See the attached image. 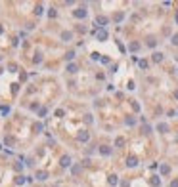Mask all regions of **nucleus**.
I'll use <instances>...</instances> for the list:
<instances>
[{
	"instance_id": "9",
	"label": "nucleus",
	"mask_w": 178,
	"mask_h": 187,
	"mask_svg": "<svg viewBox=\"0 0 178 187\" xmlns=\"http://www.w3.org/2000/svg\"><path fill=\"white\" fill-rule=\"evenodd\" d=\"M67 71H69V73H77V65H73V63L67 65Z\"/></svg>"
},
{
	"instance_id": "7",
	"label": "nucleus",
	"mask_w": 178,
	"mask_h": 187,
	"mask_svg": "<svg viewBox=\"0 0 178 187\" xmlns=\"http://www.w3.org/2000/svg\"><path fill=\"white\" fill-rule=\"evenodd\" d=\"M115 145H119V147H123V145H125V137H117Z\"/></svg>"
},
{
	"instance_id": "3",
	"label": "nucleus",
	"mask_w": 178,
	"mask_h": 187,
	"mask_svg": "<svg viewBox=\"0 0 178 187\" xmlns=\"http://www.w3.org/2000/svg\"><path fill=\"white\" fill-rule=\"evenodd\" d=\"M69 164H71V159L69 157H63L61 159V166H69Z\"/></svg>"
},
{
	"instance_id": "8",
	"label": "nucleus",
	"mask_w": 178,
	"mask_h": 187,
	"mask_svg": "<svg viewBox=\"0 0 178 187\" xmlns=\"http://www.w3.org/2000/svg\"><path fill=\"white\" fill-rule=\"evenodd\" d=\"M136 164H138V160H136L134 157H130V159H128V166H136Z\"/></svg>"
},
{
	"instance_id": "1",
	"label": "nucleus",
	"mask_w": 178,
	"mask_h": 187,
	"mask_svg": "<svg viewBox=\"0 0 178 187\" xmlns=\"http://www.w3.org/2000/svg\"><path fill=\"white\" fill-rule=\"evenodd\" d=\"M73 13H75V17H86V10H84V8H79V10H75V12H73Z\"/></svg>"
},
{
	"instance_id": "16",
	"label": "nucleus",
	"mask_w": 178,
	"mask_h": 187,
	"mask_svg": "<svg viewBox=\"0 0 178 187\" xmlns=\"http://www.w3.org/2000/svg\"><path fill=\"white\" fill-rule=\"evenodd\" d=\"M109 183H117V176H111L109 178Z\"/></svg>"
},
{
	"instance_id": "10",
	"label": "nucleus",
	"mask_w": 178,
	"mask_h": 187,
	"mask_svg": "<svg viewBox=\"0 0 178 187\" xmlns=\"http://www.w3.org/2000/svg\"><path fill=\"white\" fill-rule=\"evenodd\" d=\"M71 36H73L71 32H63V35H61V38H63V40H71Z\"/></svg>"
},
{
	"instance_id": "11",
	"label": "nucleus",
	"mask_w": 178,
	"mask_h": 187,
	"mask_svg": "<svg viewBox=\"0 0 178 187\" xmlns=\"http://www.w3.org/2000/svg\"><path fill=\"white\" fill-rule=\"evenodd\" d=\"M46 176H48L46 172H38V174H36V178H38V180H46Z\"/></svg>"
},
{
	"instance_id": "15",
	"label": "nucleus",
	"mask_w": 178,
	"mask_h": 187,
	"mask_svg": "<svg viewBox=\"0 0 178 187\" xmlns=\"http://www.w3.org/2000/svg\"><path fill=\"white\" fill-rule=\"evenodd\" d=\"M172 44H174V46H178V35H174V36H172Z\"/></svg>"
},
{
	"instance_id": "2",
	"label": "nucleus",
	"mask_w": 178,
	"mask_h": 187,
	"mask_svg": "<svg viewBox=\"0 0 178 187\" xmlns=\"http://www.w3.org/2000/svg\"><path fill=\"white\" fill-rule=\"evenodd\" d=\"M77 137H79V141H88V137H90V136H88V132H80Z\"/></svg>"
},
{
	"instance_id": "4",
	"label": "nucleus",
	"mask_w": 178,
	"mask_h": 187,
	"mask_svg": "<svg viewBox=\"0 0 178 187\" xmlns=\"http://www.w3.org/2000/svg\"><path fill=\"white\" fill-rule=\"evenodd\" d=\"M161 59H163V54H159V52H157V54H153V61H157V63H159Z\"/></svg>"
},
{
	"instance_id": "12",
	"label": "nucleus",
	"mask_w": 178,
	"mask_h": 187,
	"mask_svg": "<svg viewBox=\"0 0 178 187\" xmlns=\"http://www.w3.org/2000/svg\"><path fill=\"white\" fill-rule=\"evenodd\" d=\"M168 172H171V168H168V166H161V174H168Z\"/></svg>"
},
{
	"instance_id": "14",
	"label": "nucleus",
	"mask_w": 178,
	"mask_h": 187,
	"mask_svg": "<svg viewBox=\"0 0 178 187\" xmlns=\"http://www.w3.org/2000/svg\"><path fill=\"white\" fill-rule=\"evenodd\" d=\"M157 128H159V130H161V132H167V128H168V126H167V124H159V126H157Z\"/></svg>"
},
{
	"instance_id": "6",
	"label": "nucleus",
	"mask_w": 178,
	"mask_h": 187,
	"mask_svg": "<svg viewBox=\"0 0 178 187\" xmlns=\"http://www.w3.org/2000/svg\"><path fill=\"white\" fill-rule=\"evenodd\" d=\"M100 153H102V155H111V149H109V147H102Z\"/></svg>"
},
{
	"instance_id": "5",
	"label": "nucleus",
	"mask_w": 178,
	"mask_h": 187,
	"mask_svg": "<svg viewBox=\"0 0 178 187\" xmlns=\"http://www.w3.org/2000/svg\"><path fill=\"white\" fill-rule=\"evenodd\" d=\"M98 38H100V40H106V38H107V32H106V31H100V32H98Z\"/></svg>"
},
{
	"instance_id": "13",
	"label": "nucleus",
	"mask_w": 178,
	"mask_h": 187,
	"mask_svg": "<svg viewBox=\"0 0 178 187\" xmlns=\"http://www.w3.org/2000/svg\"><path fill=\"white\" fill-rule=\"evenodd\" d=\"M96 21H98V23H102V25H106V23H107V19H106V17H102V15H100V17L96 19Z\"/></svg>"
}]
</instances>
